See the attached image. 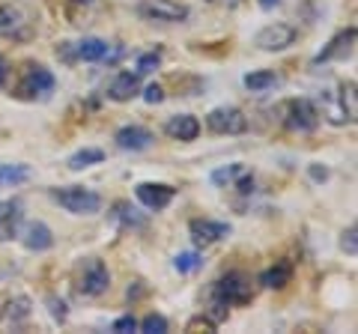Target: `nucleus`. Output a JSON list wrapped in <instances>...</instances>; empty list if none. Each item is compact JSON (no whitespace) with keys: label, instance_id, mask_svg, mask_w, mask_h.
Instances as JSON below:
<instances>
[{"label":"nucleus","instance_id":"nucleus-9","mask_svg":"<svg viewBox=\"0 0 358 334\" xmlns=\"http://www.w3.org/2000/svg\"><path fill=\"white\" fill-rule=\"evenodd\" d=\"M299 30L293 24H284V21H275V24L263 27L254 36V45L260 51H287L289 45H296Z\"/></svg>","mask_w":358,"mask_h":334},{"label":"nucleus","instance_id":"nucleus-38","mask_svg":"<svg viewBox=\"0 0 358 334\" xmlns=\"http://www.w3.org/2000/svg\"><path fill=\"white\" fill-rule=\"evenodd\" d=\"M72 3H84L87 6V3H93V0H72Z\"/></svg>","mask_w":358,"mask_h":334},{"label":"nucleus","instance_id":"nucleus-23","mask_svg":"<svg viewBox=\"0 0 358 334\" xmlns=\"http://www.w3.org/2000/svg\"><path fill=\"white\" fill-rule=\"evenodd\" d=\"M114 218L120 221L122 227H134V230H143V227H147V218H143L138 209L129 206V203H117V206H114Z\"/></svg>","mask_w":358,"mask_h":334},{"label":"nucleus","instance_id":"nucleus-20","mask_svg":"<svg viewBox=\"0 0 358 334\" xmlns=\"http://www.w3.org/2000/svg\"><path fill=\"white\" fill-rule=\"evenodd\" d=\"M278 84H281V78H278L275 72H268V69L245 75V87H248L251 93H266V90H272V87H278Z\"/></svg>","mask_w":358,"mask_h":334},{"label":"nucleus","instance_id":"nucleus-11","mask_svg":"<svg viewBox=\"0 0 358 334\" xmlns=\"http://www.w3.org/2000/svg\"><path fill=\"white\" fill-rule=\"evenodd\" d=\"M134 194H138V200L150 209V212H162V209L176 197V188L164 185V182H141L134 188Z\"/></svg>","mask_w":358,"mask_h":334},{"label":"nucleus","instance_id":"nucleus-5","mask_svg":"<svg viewBox=\"0 0 358 334\" xmlns=\"http://www.w3.org/2000/svg\"><path fill=\"white\" fill-rule=\"evenodd\" d=\"M209 293H215L218 298H224L227 305H248L254 298V289H251V277L242 275V272H227L209 286Z\"/></svg>","mask_w":358,"mask_h":334},{"label":"nucleus","instance_id":"nucleus-19","mask_svg":"<svg viewBox=\"0 0 358 334\" xmlns=\"http://www.w3.org/2000/svg\"><path fill=\"white\" fill-rule=\"evenodd\" d=\"M289 281H293V266L289 263H275L272 269H266L260 275V284L268 289H284Z\"/></svg>","mask_w":358,"mask_h":334},{"label":"nucleus","instance_id":"nucleus-36","mask_svg":"<svg viewBox=\"0 0 358 334\" xmlns=\"http://www.w3.org/2000/svg\"><path fill=\"white\" fill-rule=\"evenodd\" d=\"M6 78H9V63H6L3 54H0V87L6 84Z\"/></svg>","mask_w":358,"mask_h":334},{"label":"nucleus","instance_id":"nucleus-26","mask_svg":"<svg viewBox=\"0 0 358 334\" xmlns=\"http://www.w3.org/2000/svg\"><path fill=\"white\" fill-rule=\"evenodd\" d=\"M138 328H141L143 334H164L171 326H167V319H164L162 314H150V317H143V319L138 322Z\"/></svg>","mask_w":358,"mask_h":334},{"label":"nucleus","instance_id":"nucleus-31","mask_svg":"<svg viewBox=\"0 0 358 334\" xmlns=\"http://www.w3.org/2000/svg\"><path fill=\"white\" fill-rule=\"evenodd\" d=\"M143 102H147V105L164 102V87H162V84H150L147 90H143Z\"/></svg>","mask_w":358,"mask_h":334},{"label":"nucleus","instance_id":"nucleus-12","mask_svg":"<svg viewBox=\"0 0 358 334\" xmlns=\"http://www.w3.org/2000/svg\"><path fill=\"white\" fill-rule=\"evenodd\" d=\"M188 230H192V239H194L197 248H209V245L221 242L224 236H230V224L209 221V218H194L192 224H188Z\"/></svg>","mask_w":358,"mask_h":334},{"label":"nucleus","instance_id":"nucleus-27","mask_svg":"<svg viewBox=\"0 0 358 334\" xmlns=\"http://www.w3.org/2000/svg\"><path fill=\"white\" fill-rule=\"evenodd\" d=\"M173 266H176V272H179V275H188V272L200 269V266H203V260H200V254L185 251V254H179V257L173 260Z\"/></svg>","mask_w":358,"mask_h":334},{"label":"nucleus","instance_id":"nucleus-37","mask_svg":"<svg viewBox=\"0 0 358 334\" xmlns=\"http://www.w3.org/2000/svg\"><path fill=\"white\" fill-rule=\"evenodd\" d=\"M257 3H260V6H266V9H272V6H278V3H281V0H257Z\"/></svg>","mask_w":358,"mask_h":334},{"label":"nucleus","instance_id":"nucleus-25","mask_svg":"<svg viewBox=\"0 0 358 334\" xmlns=\"http://www.w3.org/2000/svg\"><path fill=\"white\" fill-rule=\"evenodd\" d=\"M27 317H30V298L27 296L13 298L9 307H6V319L9 322H21V319H27Z\"/></svg>","mask_w":358,"mask_h":334},{"label":"nucleus","instance_id":"nucleus-6","mask_svg":"<svg viewBox=\"0 0 358 334\" xmlns=\"http://www.w3.org/2000/svg\"><path fill=\"white\" fill-rule=\"evenodd\" d=\"M54 90V75L51 69H45L42 63H27L18 81V96L21 99H36V96H48Z\"/></svg>","mask_w":358,"mask_h":334},{"label":"nucleus","instance_id":"nucleus-18","mask_svg":"<svg viewBox=\"0 0 358 334\" xmlns=\"http://www.w3.org/2000/svg\"><path fill=\"white\" fill-rule=\"evenodd\" d=\"M51 245H54L51 227L45 224V221H30L27 230H24V248L33 254H42V251H48Z\"/></svg>","mask_w":358,"mask_h":334},{"label":"nucleus","instance_id":"nucleus-10","mask_svg":"<svg viewBox=\"0 0 358 334\" xmlns=\"http://www.w3.org/2000/svg\"><path fill=\"white\" fill-rule=\"evenodd\" d=\"M21 224H24V206H21V200H0V242L18 239Z\"/></svg>","mask_w":358,"mask_h":334},{"label":"nucleus","instance_id":"nucleus-1","mask_svg":"<svg viewBox=\"0 0 358 334\" xmlns=\"http://www.w3.org/2000/svg\"><path fill=\"white\" fill-rule=\"evenodd\" d=\"M110 286V272L99 257H84L75 269V289L84 298H99L105 296Z\"/></svg>","mask_w":358,"mask_h":334},{"label":"nucleus","instance_id":"nucleus-14","mask_svg":"<svg viewBox=\"0 0 358 334\" xmlns=\"http://www.w3.org/2000/svg\"><path fill=\"white\" fill-rule=\"evenodd\" d=\"M355 48V27H346L334 36L326 48L317 54V63H331V60H346Z\"/></svg>","mask_w":358,"mask_h":334},{"label":"nucleus","instance_id":"nucleus-15","mask_svg":"<svg viewBox=\"0 0 358 334\" xmlns=\"http://www.w3.org/2000/svg\"><path fill=\"white\" fill-rule=\"evenodd\" d=\"M138 93H141V75L138 72H120L114 81L108 84L110 102H131Z\"/></svg>","mask_w":358,"mask_h":334},{"label":"nucleus","instance_id":"nucleus-34","mask_svg":"<svg viewBox=\"0 0 358 334\" xmlns=\"http://www.w3.org/2000/svg\"><path fill=\"white\" fill-rule=\"evenodd\" d=\"M236 180H239V182H236V188H239L242 194H251V191H254V176H248V173H239Z\"/></svg>","mask_w":358,"mask_h":334},{"label":"nucleus","instance_id":"nucleus-4","mask_svg":"<svg viewBox=\"0 0 358 334\" xmlns=\"http://www.w3.org/2000/svg\"><path fill=\"white\" fill-rule=\"evenodd\" d=\"M278 114H281L284 126L289 131H301V135L320 126V110L313 108V102H308V99H289V102L278 108Z\"/></svg>","mask_w":358,"mask_h":334},{"label":"nucleus","instance_id":"nucleus-17","mask_svg":"<svg viewBox=\"0 0 358 334\" xmlns=\"http://www.w3.org/2000/svg\"><path fill=\"white\" fill-rule=\"evenodd\" d=\"M164 131H167V138H173V140H185V143L188 140H197V135H200V119L192 117V114H176V117L167 119Z\"/></svg>","mask_w":358,"mask_h":334},{"label":"nucleus","instance_id":"nucleus-13","mask_svg":"<svg viewBox=\"0 0 358 334\" xmlns=\"http://www.w3.org/2000/svg\"><path fill=\"white\" fill-rule=\"evenodd\" d=\"M114 140H117V147L122 152H143V150H150L155 143V135L150 129H143V126H122L114 135Z\"/></svg>","mask_w":358,"mask_h":334},{"label":"nucleus","instance_id":"nucleus-7","mask_svg":"<svg viewBox=\"0 0 358 334\" xmlns=\"http://www.w3.org/2000/svg\"><path fill=\"white\" fill-rule=\"evenodd\" d=\"M206 129L212 131V135H242V131L248 129V117L233 105H221L215 110H209Z\"/></svg>","mask_w":358,"mask_h":334},{"label":"nucleus","instance_id":"nucleus-21","mask_svg":"<svg viewBox=\"0 0 358 334\" xmlns=\"http://www.w3.org/2000/svg\"><path fill=\"white\" fill-rule=\"evenodd\" d=\"M30 180V167L27 164H0V188L21 185Z\"/></svg>","mask_w":358,"mask_h":334},{"label":"nucleus","instance_id":"nucleus-2","mask_svg":"<svg viewBox=\"0 0 358 334\" xmlns=\"http://www.w3.org/2000/svg\"><path fill=\"white\" fill-rule=\"evenodd\" d=\"M51 197L72 215H96L102 209V197L90 191L84 185H69V188H54Z\"/></svg>","mask_w":358,"mask_h":334},{"label":"nucleus","instance_id":"nucleus-3","mask_svg":"<svg viewBox=\"0 0 358 334\" xmlns=\"http://www.w3.org/2000/svg\"><path fill=\"white\" fill-rule=\"evenodd\" d=\"M33 36V15L21 3H0V39L24 42Z\"/></svg>","mask_w":358,"mask_h":334},{"label":"nucleus","instance_id":"nucleus-16","mask_svg":"<svg viewBox=\"0 0 358 334\" xmlns=\"http://www.w3.org/2000/svg\"><path fill=\"white\" fill-rule=\"evenodd\" d=\"M72 54H75V60H84V63H102L110 54V42L99 39V36H87L81 42H75Z\"/></svg>","mask_w":358,"mask_h":334},{"label":"nucleus","instance_id":"nucleus-28","mask_svg":"<svg viewBox=\"0 0 358 334\" xmlns=\"http://www.w3.org/2000/svg\"><path fill=\"white\" fill-rule=\"evenodd\" d=\"M239 173H245V167L242 164H230V167H221V170L212 173V182L215 185H230L233 180H236Z\"/></svg>","mask_w":358,"mask_h":334},{"label":"nucleus","instance_id":"nucleus-30","mask_svg":"<svg viewBox=\"0 0 358 334\" xmlns=\"http://www.w3.org/2000/svg\"><path fill=\"white\" fill-rule=\"evenodd\" d=\"M358 227L352 224L350 230H343V236H341V248L346 251V254H350V257H355V254H358Z\"/></svg>","mask_w":358,"mask_h":334},{"label":"nucleus","instance_id":"nucleus-32","mask_svg":"<svg viewBox=\"0 0 358 334\" xmlns=\"http://www.w3.org/2000/svg\"><path fill=\"white\" fill-rule=\"evenodd\" d=\"M48 307H51V317L60 319V322L69 317V310H66V302H63V298H57V296H48Z\"/></svg>","mask_w":358,"mask_h":334},{"label":"nucleus","instance_id":"nucleus-24","mask_svg":"<svg viewBox=\"0 0 358 334\" xmlns=\"http://www.w3.org/2000/svg\"><path fill=\"white\" fill-rule=\"evenodd\" d=\"M341 108H343L346 119L355 122V117H358V108H355V84H352V81L341 87Z\"/></svg>","mask_w":358,"mask_h":334},{"label":"nucleus","instance_id":"nucleus-35","mask_svg":"<svg viewBox=\"0 0 358 334\" xmlns=\"http://www.w3.org/2000/svg\"><path fill=\"white\" fill-rule=\"evenodd\" d=\"M310 176L317 182H326L329 180V170H326V167H320V164H310Z\"/></svg>","mask_w":358,"mask_h":334},{"label":"nucleus","instance_id":"nucleus-22","mask_svg":"<svg viewBox=\"0 0 358 334\" xmlns=\"http://www.w3.org/2000/svg\"><path fill=\"white\" fill-rule=\"evenodd\" d=\"M102 161H105V152H102V150L87 147V150H78L72 159H69V170H87V167L102 164Z\"/></svg>","mask_w":358,"mask_h":334},{"label":"nucleus","instance_id":"nucleus-29","mask_svg":"<svg viewBox=\"0 0 358 334\" xmlns=\"http://www.w3.org/2000/svg\"><path fill=\"white\" fill-rule=\"evenodd\" d=\"M159 63H162V54L159 51H150V54H141L138 57V75H150L159 69Z\"/></svg>","mask_w":358,"mask_h":334},{"label":"nucleus","instance_id":"nucleus-8","mask_svg":"<svg viewBox=\"0 0 358 334\" xmlns=\"http://www.w3.org/2000/svg\"><path fill=\"white\" fill-rule=\"evenodd\" d=\"M138 15L147 21H162V24H179L188 18V6L179 0H143L138 3Z\"/></svg>","mask_w":358,"mask_h":334},{"label":"nucleus","instance_id":"nucleus-33","mask_svg":"<svg viewBox=\"0 0 358 334\" xmlns=\"http://www.w3.org/2000/svg\"><path fill=\"white\" fill-rule=\"evenodd\" d=\"M114 331H117V334H129V331H138V319H134L131 314H129V317H120V319L114 322Z\"/></svg>","mask_w":358,"mask_h":334}]
</instances>
